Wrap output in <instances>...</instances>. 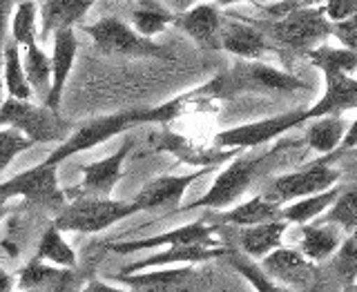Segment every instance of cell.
<instances>
[{
  "instance_id": "obj_31",
  "label": "cell",
  "mask_w": 357,
  "mask_h": 292,
  "mask_svg": "<svg viewBox=\"0 0 357 292\" xmlns=\"http://www.w3.org/2000/svg\"><path fill=\"white\" fill-rule=\"evenodd\" d=\"M312 67H317L321 74H351L357 70V54L346 47H328L317 45L304 54Z\"/></svg>"
},
{
  "instance_id": "obj_18",
  "label": "cell",
  "mask_w": 357,
  "mask_h": 292,
  "mask_svg": "<svg viewBox=\"0 0 357 292\" xmlns=\"http://www.w3.org/2000/svg\"><path fill=\"white\" fill-rule=\"evenodd\" d=\"M212 167H197V172L190 174H172V176H159L152 183H148L143 190H139L132 201L139 206V210H152L161 206H174L183 199L188 187L201 176H206Z\"/></svg>"
},
{
  "instance_id": "obj_14",
  "label": "cell",
  "mask_w": 357,
  "mask_h": 292,
  "mask_svg": "<svg viewBox=\"0 0 357 292\" xmlns=\"http://www.w3.org/2000/svg\"><path fill=\"white\" fill-rule=\"evenodd\" d=\"M230 250L223 248L219 241H201V243H185V245H170L167 250L154 252L150 256H145L141 261H134L130 266H123L121 275L128 272H139L145 268H165V266H195V263H206L210 259H219L226 256Z\"/></svg>"
},
{
  "instance_id": "obj_8",
  "label": "cell",
  "mask_w": 357,
  "mask_h": 292,
  "mask_svg": "<svg viewBox=\"0 0 357 292\" xmlns=\"http://www.w3.org/2000/svg\"><path fill=\"white\" fill-rule=\"evenodd\" d=\"M264 159H268L266 152H259V154H248V156H239L234 159L226 170H223L217 178L212 187L208 192L197 199L195 203L185 206L183 210L185 212H192V210H201V208H208V210H223L232 206L234 201H237L248 185L255 181L257 176V170H259V165L264 163Z\"/></svg>"
},
{
  "instance_id": "obj_23",
  "label": "cell",
  "mask_w": 357,
  "mask_h": 292,
  "mask_svg": "<svg viewBox=\"0 0 357 292\" xmlns=\"http://www.w3.org/2000/svg\"><path fill=\"white\" fill-rule=\"evenodd\" d=\"M286 230L288 223L284 219L257 223V226H248L239 232V245L245 256L261 261L266 254H271L282 245Z\"/></svg>"
},
{
  "instance_id": "obj_9",
  "label": "cell",
  "mask_w": 357,
  "mask_h": 292,
  "mask_svg": "<svg viewBox=\"0 0 357 292\" xmlns=\"http://www.w3.org/2000/svg\"><path fill=\"white\" fill-rule=\"evenodd\" d=\"M344 152L346 150L340 148L337 152L326 154L324 159L312 161L297 172H290V174L275 178V183L271 185V194H266V197L284 206V203H288V201L317 194V192H324V190H328L333 185H337V181L342 178V170L331 167L328 161L335 154H344Z\"/></svg>"
},
{
  "instance_id": "obj_44",
  "label": "cell",
  "mask_w": 357,
  "mask_h": 292,
  "mask_svg": "<svg viewBox=\"0 0 357 292\" xmlns=\"http://www.w3.org/2000/svg\"><path fill=\"white\" fill-rule=\"evenodd\" d=\"M237 3H255V5H259V3H264V0H215L217 7H230V5H237Z\"/></svg>"
},
{
  "instance_id": "obj_30",
  "label": "cell",
  "mask_w": 357,
  "mask_h": 292,
  "mask_svg": "<svg viewBox=\"0 0 357 292\" xmlns=\"http://www.w3.org/2000/svg\"><path fill=\"white\" fill-rule=\"evenodd\" d=\"M20 59H22V72H25V78L31 87V94H38L45 100L52 85L50 56L45 54L36 43H31L27 47L20 49Z\"/></svg>"
},
{
  "instance_id": "obj_36",
  "label": "cell",
  "mask_w": 357,
  "mask_h": 292,
  "mask_svg": "<svg viewBox=\"0 0 357 292\" xmlns=\"http://www.w3.org/2000/svg\"><path fill=\"white\" fill-rule=\"evenodd\" d=\"M132 20H134V31L141 33V36H145V38H152L170 25L172 14H167V11H161V9L150 5V7H143V9L134 11Z\"/></svg>"
},
{
  "instance_id": "obj_33",
  "label": "cell",
  "mask_w": 357,
  "mask_h": 292,
  "mask_svg": "<svg viewBox=\"0 0 357 292\" xmlns=\"http://www.w3.org/2000/svg\"><path fill=\"white\" fill-rule=\"evenodd\" d=\"M36 18L38 7L36 0H22L14 5L9 16V38L14 40L18 47H27V45L36 43Z\"/></svg>"
},
{
  "instance_id": "obj_15",
  "label": "cell",
  "mask_w": 357,
  "mask_h": 292,
  "mask_svg": "<svg viewBox=\"0 0 357 292\" xmlns=\"http://www.w3.org/2000/svg\"><path fill=\"white\" fill-rule=\"evenodd\" d=\"M217 232V226L206 221H195L188 226L167 230L163 234H154V237L145 239H134V241H116L107 243V250L116 254H130V252H141V250H159V248H170V245H185V243H201V241H215L212 234Z\"/></svg>"
},
{
  "instance_id": "obj_28",
  "label": "cell",
  "mask_w": 357,
  "mask_h": 292,
  "mask_svg": "<svg viewBox=\"0 0 357 292\" xmlns=\"http://www.w3.org/2000/svg\"><path fill=\"white\" fill-rule=\"evenodd\" d=\"M340 192H342V185H333L328 190H324V192L301 197L288 206L284 203L282 206V219L286 223H297V226H304V223L315 221L317 217H321L324 212H326V208L333 203V201L340 197Z\"/></svg>"
},
{
  "instance_id": "obj_13",
  "label": "cell",
  "mask_w": 357,
  "mask_h": 292,
  "mask_svg": "<svg viewBox=\"0 0 357 292\" xmlns=\"http://www.w3.org/2000/svg\"><path fill=\"white\" fill-rule=\"evenodd\" d=\"M259 268L275 282H282L293 288H312L317 286L319 279V272L312 261H308L299 250L282 248V245L271 254H266Z\"/></svg>"
},
{
  "instance_id": "obj_27",
  "label": "cell",
  "mask_w": 357,
  "mask_h": 292,
  "mask_svg": "<svg viewBox=\"0 0 357 292\" xmlns=\"http://www.w3.org/2000/svg\"><path fill=\"white\" fill-rule=\"evenodd\" d=\"M308 130H306V143L310 150L319 152L321 156L337 152L342 148L344 134L349 130L351 123H346L342 116H319V118H310Z\"/></svg>"
},
{
  "instance_id": "obj_45",
  "label": "cell",
  "mask_w": 357,
  "mask_h": 292,
  "mask_svg": "<svg viewBox=\"0 0 357 292\" xmlns=\"http://www.w3.org/2000/svg\"><path fill=\"white\" fill-rule=\"evenodd\" d=\"M7 212H9V199H5L3 194H0V223L5 221Z\"/></svg>"
},
{
  "instance_id": "obj_26",
  "label": "cell",
  "mask_w": 357,
  "mask_h": 292,
  "mask_svg": "<svg viewBox=\"0 0 357 292\" xmlns=\"http://www.w3.org/2000/svg\"><path fill=\"white\" fill-rule=\"evenodd\" d=\"M275 219H282V203L268 199L266 194H259V197H252L250 201H245V203H239L232 210L223 212L219 217V223L248 228V226H257V223H266Z\"/></svg>"
},
{
  "instance_id": "obj_21",
  "label": "cell",
  "mask_w": 357,
  "mask_h": 292,
  "mask_svg": "<svg viewBox=\"0 0 357 292\" xmlns=\"http://www.w3.org/2000/svg\"><path fill=\"white\" fill-rule=\"evenodd\" d=\"M78 286L76 268L52 266L40 259H29L25 268L18 272L20 290H38V292H74Z\"/></svg>"
},
{
  "instance_id": "obj_34",
  "label": "cell",
  "mask_w": 357,
  "mask_h": 292,
  "mask_svg": "<svg viewBox=\"0 0 357 292\" xmlns=\"http://www.w3.org/2000/svg\"><path fill=\"white\" fill-rule=\"evenodd\" d=\"M355 185L342 187L340 197L326 208V215L317 217V223H333V226L342 228L346 234H353L357 228V210H355Z\"/></svg>"
},
{
  "instance_id": "obj_11",
  "label": "cell",
  "mask_w": 357,
  "mask_h": 292,
  "mask_svg": "<svg viewBox=\"0 0 357 292\" xmlns=\"http://www.w3.org/2000/svg\"><path fill=\"white\" fill-rule=\"evenodd\" d=\"M132 148H134V139L128 137L126 143H123L114 154H109L107 159L83 165L81 183L76 187L63 190L65 199L67 201H72V199H109L112 192H114V187L121 181L123 163H126V159L130 156Z\"/></svg>"
},
{
  "instance_id": "obj_16",
  "label": "cell",
  "mask_w": 357,
  "mask_h": 292,
  "mask_svg": "<svg viewBox=\"0 0 357 292\" xmlns=\"http://www.w3.org/2000/svg\"><path fill=\"white\" fill-rule=\"evenodd\" d=\"M221 20L223 16L215 3H201L172 16L174 25L204 49H219Z\"/></svg>"
},
{
  "instance_id": "obj_40",
  "label": "cell",
  "mask_w": 357,
  "mask_h": 292,
  "mask_svg": "<svg viewBox=\"0 0 357 292\" xmlns=\"http://www.w3.org/2000/svg\"><path fill=\"white\" fill-rule=\"evenodd\" d=\"M319 7L331 22L353 18L357 14V0H324V5Z\"/></svg>"
},
{
  "instance_id": "obj_17",
  "label": "cell",
  "mask_w": 357,
  "mask_h": 292,
  "mask_svg": "<svg viewBox=\"0 0 357 292\" xmlns=\"http://www.w3.org/2000/svg\"><path fill=\"white\" fill-rule=\"evenodd\" d=\"M54 36V52L50 56V67H52V85L50 92L45 96L43 105H47L52 109H59L61 98H63V89L70 72L76 61V49H78V40H76V31L74 27L59 29L52 33Z\"/></svg>"
},
{
  "instance_id": "obj_7",
  "label": "cell",
  "mask_w": 357,
  "mask_h": 292,
  "mask_svg": "<svg viewBox=\"0 0 357 292\" xmlns=\"http://www.w3.org/2000/svg\"><path fill=\"white\" fill-rule=\"evenodd\" d=\"M271 36L290 52L306 54L331 36V20L321 7H295L271 22Z\"/></svg>"
},
{
  "instance_id": "obj_3",
  "label": "cell",
  "mask_w": 357,
  "mask_h": 292,
  "mask_svg": "<svg viewBox=\"0 0 357 292\" xmlns=\"http://www.w3.org/2000/svg\"><path fill=\"white\" fill-rule=\"evenodd\" d=\"M0 128H11L36 143H61L70 137V123H65L59 109L36 105L31 100L3 98L0 103Z\"/></svg>"
},
{
  "instance_id": "obj_48",
  "label": "cell",
  "mask_w": 357,
  "mask_h": 292,
  "mask_svg": "<svg viewBox=\"0 0 357 292\" xmlns=\"http://www.w3.org/2000/svg\"><path fill=\"white\" fill-rule=\"evenodd\" d=\"M20 292H38V290H20Z\"/></svg>"
},
{
  "instance_id": "obj_47",
  "label": "cell",
  "mask_w": 357,
  "mask_h": 292,
  "mask_svg": "<svg viewBox=\"0 0 357 292\" xmlns=\"http://www.w3.org/2000/svg\"><path fill=\"white\" fill-rule=\"evenodd\" d=\"M11 3H14V5H18V3H22V0H11Z\"/></svg>"
},
{
  "instance_id": "obj_35",
  "label": "cell",
  "mask_w": 357,
  "mask_h": 292,
  "mask_svg": "<svg viewBox=\"0 0 357 292\" xmlns=\"http://www.w3.org/2000/svg\"><path fill=\"white\" fill-rule=\"evenodd\" d=\"M230 261H232L234 270H237L257 292H295L293 288L277 284L275 279L268 277L259 266L248 261V259H243V256H239V254H230Z\"/></svg>"
},
{
  "instance_id": "obj_41",
  "label": "cell",
  "mask_w": 357,
  "mask_h": 292,
  "mask_svg": "<svg viewBox=\"0 0 357 292\" xmlns=\"http://www.w3.org/2000/svg\"><path fill=\"white\" fill-rule=\"evenodd\" d=\"M14 3L11 0H0V103H3V56H5V43L9 36V16Z\"/></svg>"
},
{
  "instance_id": "obj_2",
  "label": "cell",
  "mask_w": 357,
  "mask_h": 292,
  "mask_svg": "<svg viewBox=\"0 0 357 292\" xmlns=\"http://www.w3.org/2000/svg\"><path fill=\"white\" fill-rule=\"evenodd\" d=\"M139 125H150L148 107L114 112V114L96 116L92 121H85L74 132H70V137H67L65 141H61L59 145H56V150L43 163L59 167L63 161L72 159V156L92 150V148H96V145L114 139L123 132H130V130L139 128Z\"/></svg>"
},
{
  "instance_id": "obj_20",
  "label": "cell",
  "mask_w": 357,
  "mask_h": 292,
  "mask_svg": "<svg viewBox=\"0 0 357 292\" xmlns=\"http://www.w3.org/2000/svg\"><path fill=\"white\" fill-rule=\"evenodd\" d=\"M219 49L239 56L243 61H257L268 52V40L264 31L243 20L223 18L219 29Z\"/></svg>"
},
{
  "instance_id": "obj_12",
  "label": "cell",
  "mask_w": 357,
  "mask_h": 292,
  "mask_svg": "<svg viewBox=\"0 0 357 292\" xmlns=\"http://www.w3.org/2000/svg\"><path fill=\"white\" fill-rule=\"evenodd\" d=\"M112 282L126 286L130 292H201L204 275L197 268H159L152 272L114 275Z\"/></svg>"
},
{
  "instance_id": "obj_42",
  "label": "cell",
  "mask_w": 357,
  "mask_h": 292,
  "mask_svg": "<svg viewBox=\"0 0 357 292\" xmlns=\"http://www.w3.org/2000/svg\"><path fill=\"white\" fill-rule=\"evenodd\" d=\"M74 292H126V290H121L116 286H109L107 282H89L81 290H74Z\"/></svg>"
},
{
  "instance_id": "obj_37",
  "label": "cell",
  "mask_w": 357,
  "mask_h": 292,
  "mask_svg": "<svg viewBox=\"0 0 357 292\" xmlns=\"http://www.w3.org/2000/svg\"><path fill=\"white\" fill-rule=\"evenodd\" d=\"M29 148H33V143L27 137H22L20 132L11 128H0V174L7 170L16 156L27 152Z\"/></svg>"
},
{
  "instance_id": "obj_10",
  "label": "cell",
  "mask_w": 357,
  "mask_h": 292,
  "mask_svg": "<svg viewBox=\"0 0 357 292\" xmlns=\"http://www.w3.org/2000/svg\"><path fill=\"white\" fill-rule=\"evenodd\" d=\"M304 109L297 112H284V114H277L271 118H261L255 123H245V125L237 128H228L219 132L215 137V145L223 150H250V148H259L264 143H271L282 134L290 132L297 125H304Z\"/></svg>"
},
{
  "instance_id": "obj_25",
  "label": "cell",
  "mask_w": 357,
  "mask_h": 292,
  "mask_svg": "<svg viewBox=\"0 0 357 292\" xmlns=\"http://www.w3.org/2000/svg\"><path fill=\"white\" fill-rule=\"evenodd\" d=\"M156 148L165 150V152H172L174 156H178L183 163L188 165H195V167H215L221 161H228L234 159L239 154V150H206V148H195L192 143L183 137H176V134H159L156 137Z\"/></svg>"
},
{
  "instance_id": "obj_6",
  "label": "cell",
  "mask_w": 357,
  "mask_h": 292,
  "mask_svg": "<svg viewBox=\"0 0 357 292\" xmlns=\"http://www.w3.org/2000/svg\"><path fill=\"white\" fill-rule=\"evenodd\" d=\"M94 47L107 56H130V59H167V52L152 38H145L123 20L107 16L92 25H85Z\"/></svg>"
},
{
  "instance_id": "obj_32",
  "label": "cell",
  "mask_w": 357,
  "mask_h": 292,
  "mask_svg": "<svg viewBox=\"0 0 357 292\" xmlns=\"http://www.w3.org/2000/svg\"><path fill=\"white\" fill-rule=\"evenodd\" d=\"M3 87L11 98L29 100L31 98V87L22 72V59H20V47L7 36L5 43V56H3Z\"/></svg>"
},
{
  "instance_id": "obj_38",
  "label": "cell",
  "mask_w": 357,
  "mask_h": 292,
  "mask_svg": "<svg viewBox=\"0 0 357 292\" xmlns=\"http://www.w3.org/2000/svg\"><path fill=\"white\" fill-rule=\"evenodd\" d=\"M337 256H335L333 268L337 270L340 279H344L346 284H353L355 282V275H357V241H355V232L353 234H346V239L340 243V248L335 250Z\"/></svg>"
},
{
  "instance_id": "obj_24",
  "label": "cell",
  "mask_w": 357,
  "mask_h": 292,
  "mask_svg": "<svg viewBox=\"0 0 357 292\" xmlns=\"http://www.w3.org/2000/svg\"><path fill=\"white\" fill-rule=\"evenodd\" d=\"M344 241V230L333 226V223H304L301 228V243L299 252L308 261H326L340 248Z\"/></svg>"
},
{
  "instance_id": "obj_29",
  "label": "cell",
  "mask_w": 357,
  "mask_h": 292,
  "mask_svg": "<svg viewBox=\"0 0 357 292\" xmlns=\"http://www.w3.org/2000/svg\"><path fill=\"white\" fill-rule=\"evenodd\" d=\"M33 259L47 261L52 266H61V268H76L78 266L76 252L72 250V245L63 239V232L56 228L54 223H50V226L40 232Z\"/></svg>"
},
{
  "instance_id": "obj_4",
  "label": "cell",
  "mask_w": 357,
  "mask_h": 292,
  "mask_svg": "<svg viewBox=\"0 0 357 292\" xmlns=\"http://www.w3.org/2000/svg\"><path fill=\"white\" fill-rule=\"evenodd\" d=\"M139 206L134 201L114 199H72L54 215V226L61 232L96 234L112 228L114 223L139 215Z\"/></svg>"
},
{
  "instance_id": "obj_19",
  "label": "cell",
  "mask_w": 357,
  "mask_h": 292,
  "mask_svg": "<svg viewBox=\"0 0 357 292\" xmlns=\"http://www.w3.org/2000/svg\"><path fill=\"white\" fill-rule=\"evenodd\" d=\"M357 81L351 74H324V96L310 109H304V118L342 116V112L355 109Z\"/></svg>"
},
{
  "instance_id": "obj_39",
  "label": "cell",
  "mask_w": 357,
  "mask_h": 292,
  "mask_svg": "<svg viewBox=\"0 0 357 292\" xmlns=\"http://www.w3.org/2000/svg\"><path fill=\"white\" fill-rule=\"evenodd\" d=\"M331 36L340 40V47L357 52V22H355V16L346 18V20L331 22Z\"/></svg>"
},
{
  "instance_id": "obj_46",
  "label": "cell",
  "mask_w": 357,
  "mask_h": 292,
  "mask_svg": "<svg viewBox=\"0 0 357 292\" xmlns=\"http://www.w3.org/2000/svg\"><path fill=\"white\" fill-rule=\"evenodd\" d=\"M290 3H295L299 7H319L324 0H290Z\"/></svg>"
},
{
  "instance_id": "obj_43",
  "label": "cell",
  "mask_w": 357,
  "mask_h": 292,
  "mask_svg": "<svg viewBox=\"0 0 357 292\" xmlns=\"http://www.w3.org/2000/svg\"><path fill=\"white\" fill-rule=\"evenodd\" d=\"M0 292H14V277L0 266Z\"/></svg>"
},
{
  "instance_id": "obj_22",
  "label": "cell",
  "mask_w": 357,
  "mask_h": 292,
  "mask_svg": "<svg viewBox=\"0 0 357 292\" xmlns=\"http://www.w3.org/2000/svg\"><path fill=\"white\" fill-rule=\"evenodd\" d=\"M96 0H45L40 5V38L78 25Z\"/></svg>"
},
{
  "instance_id": "obj_5",
  "label": "cell",
  "mask_w": 357,
  "mask_h": 292,
  "mask_svg": "<svg viewBox=\"0 0 357 292\" xmlns=\"http://www.w3.org/2000/svg\"><path fill=\"white\" fill-rule=\"evenodd\" d=\"M0 194L9 201L22 199L29 206L54 212V215L67 203L65 192L59 185V167L47 163H38L25 172L7 178V181L0 183Z\"/></svg>"
},
{
  "instance_id": "obj_1",
  "label": "cell",
  "mask_w": 357,
  "mask_h": 292,
  "mask_svg": "<svg viewBox=\"0 0 357 292\" xmlns=\"http://www.w3.org/2000/svg\"><path fill=\"white\" fill-rule=\"evenodd\" d=\"M306 83L290 72L259 61H237L228 72L212 78L204 87L195 89L197 98H230L239 94H271V92H299Z\"/></svg>"
}]
</instances>
